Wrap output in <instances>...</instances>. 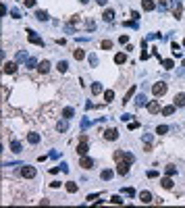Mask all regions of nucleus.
Returning a JSON list of instances; mask_svg holds the SVG:
<instances>
[{
	"mask_svg": "<svg viewBox=\"0 0 185 208\" xmlns=\"http://www.w3.org/2000/svg\"><path fill=\"white\" fill-rule=\"evenodd\" d=\"M115 160H117V162H121V160H125V162H133V160H135V156H133V154L131 152H125V150H117V152H115Z\"/></svg>",
	"mask_w": 185,
	"mask_h": 208,
	"instance_id": "nucleus-1",
	"label": "nucleus"
},
{
	"mask_svg": "<svg viewBox=\"0 0 185 208\" xmlns=\"http://www.w3.org/2000/svg\"><path fill=\"white\" fill-rule=\"evenodd\" d=\"M152 94H154L156 98L165 96V94H166V83H165V81H158V83H154V85H152Z\"/></svg>",
	"mask_w": 185,
	"mask_h": 208,
	"instance_id": "nucleus-2",
	"label": "nucleus"
},
{
	"mask_svg": "<svg viewBox=\"0 0 185 208\" xmlns=\"http://www.w3.org/2000/svg\"><path fill=\"white\" fill-rule=\"evenodd\" d=\"M27 40L31 42V44H35V46H42V48H44V40L35 34L34 29H27Z\"/></svg>",
	"mask_w": 185,
	"mask_h": 208,
	"instance_id": "nucleus-3",
	"label": "nucleus"
},
{
	"mask_svg": "<svg viewBox=\"0 0 185 208\" xmlns=\"http://www.w3.org/2000/svg\"><path fill=\"white\" fill-rule=\"evenodd\" d=\"M104 139H108V142H115V139H119V129H115V127H108V129L104 131Z\"/></svg>",
	"mask_w": 185,
	"mask_h": 208,
	"instance_id": "nucleus-4",
	"label": "nucleus"
},
{
	"mask_svg": "<svg viewBox=\"0 0 185 208\" xmlns=\"http://www.w3.org/2000/svg\"><path fill=\"white\" fill-rule=\"evenodd\" d=\"M21 175H23L25 179H34L35 177V169L34 166H29V165H25V166H21Z\"/></svg>",
	"mask_w": 185,
	"mask_h": 208,
	"instance_id": "nucleus-5",
	"label": "nucleus"
},
{
	"mask_svg": "<svg viewBox=\"0 0 185 208\" xmlns=\"http://www.w3.org/2000/svg\"><path fill=\"white\" fill-rule=\"evenodd\" d=\"M117 173L119 175H129V162H125V160H121V162H117Z\"/></svg>",
	"mask_w": 185,
	"mask_h": 208,
	"instance_id": "nucleus-6",
	"label": "nucleus"
},
{
	"mask_svg": "<svg viewBox=\"0 0 185 208\" xmlns=\"http://www.w3.org/2000/svg\"><path fill=\"white\" fill-rule=\"evenodd\" d=\"M181 15H183V4H181L179 0H175V7H173V17H175V19H181Z\"/></svg>",
	"mask_w": 185,
	"mask_h": 208,
	"instance_id": "nucleus-7",
	"label": "nucleus"
},
{
	"mask_svg": "<svg viewBox=\"0 0 185 208\" xmlns=\"http://www.w3.org/2000/svg\"><path fill=\"white\" fill-rule=\"evenodd\" d=\"M79 166H83V169H94V158H89V156H81Z\"/></svg>",
	"mask_w": 185,
	"mask_h": 208,
	"instance_id": "nucleus-8",
	"label": "nucleus"
},
{
	"mask_svg": "<svg viewBox=\"0 0 185 208\" xmlns=\"http://www.w3.org/2000/svg\"><path fill=\"white\" fill-rule=\"evenodd\" d=\"M4 73L7 75H13V73H17V62H4Z\"/></svg>",
	"mask_w": 185,
	"mask_h": 208,
	"instance_id": "nucleus-9",
	"label": "nucleus"
},
{
	"mask_svg": "<svg viewBox=\"0 0 185 208\" xmlns=\"http://www.w3.org/2000/svg\"><path fill=\"white\" fill-rule=\"evenodd\" d=\"M146 104H148L146 94H137V96H135V106H137V108H142V106H146Z\"/></svg>",
	"mask_w": 185,
	"mask_h": 208,
	"instance_id": "nucleus-10",
	"label": "nucleus"
},
{
	"mask_svg": "<svg viewBox=\"0 0 185 208\" xmlns=\"http://www.w3.org/2000/svg\"><path fill=\"white\" fill-rule=\"evenodd\" d=\"M102 19L106 21V23H112V19H115V11H112V8H106L104 15H102Z\"/></svg>",
	"mask_w": 185,
	"mask_h": 208,
	"instance_id": "nucleus-11",
	"label": "nucleus"
},
{
	"mask_svg": "<svg viewBox=\"0 0 185 208\" xmlns=\"http://www.w3.org/2000/svg\"><path fill=\"white\" fill-rule=\"evenodd\" d=\"M158 111H160V104H158L156 100H152V102H148V112H152V115H156Z\"/></svg>",
	"mask_w": 185,
	"mask_h": 208,
	"instance_id": "nucleus-12",
	"label": "nucleus"
},
{
	"mask_svg": "<svg viewBox=\"0 0 185 208\" xmlns=\"http://www.w3.org/2000/svg\"><path fill=\"white\" fill-rule=\"evenodd\" d=\"M112 175H115L112 169H104L102 173H100V177H102V181H110V179H112Z\"/></svg>",
	"mask_w": 185,
	"mask_h": 208,
	"instance_id": "nucleus-13",
	"label": "nucleus"
},
{
	"mask_svg": "<svg viewBox=\"0 0 185 208\" xmlns=\"http://www.w3.org/2000/svg\"><path fill=\"white\" fill-rule=\"evenodd\" d=\"M175 106H177V108H183L185 106V94H177V96H175Z\"/></svg>",
	"mask_w": 185,
	"mask_h": 208,
	"instance_id": "nucleus-14",
	"label": "nucleus"
},
{
	"mask_svg": "<svg viewBox=\"0 0 185 208\" xmlns=\"http://www.w3.org/2000/svg\"><path fill=\"white\" fill-rule=\"evenodd\" d=\"M142 7H144L146 13H150V11H154V8H156V4H154L152 0H142Z\"/></svg>",
	"mask_w": 185,
	"mask_h": 208,
	"instance_id": "nucleus-15",
	"label": "nucleus"
},
{
	"mask_svg": "<svg viewBox=\"0 0 185 208\" xmlns=\"http://www.w3.org/2000/svg\"><path fill=\"white\" fill-rule=\"evenodd\" d=\"M139 200H142V204H150L152 202V194L150 192H142V194H139Z\"/></svg>",
	"mask_w": 185,
	"mask_h": 208,
	"instance_id": "nucleus-16",
	"label": "nucleus"
},
{
	"mask_svg": "<svg viewBox=\"0 0 185 208\" xmlns=\"http://www.w3.org/2000/svg\"><path fill=\"white\" fill-rule=\"evenodd\" d=\"M175 111H177V106L171 104V106H165V108H162V115H165V117H171V115H175Z\"/></svg>",
	"mask_w": 185,
	"mask_h": 208,
	"instance_id": "nucleus-17",
	"label": "nucleus"
},
{
	"mask_svg": "<svg viewBox=\"0 0 185 208\" xmlns=\"http://www.w3.org/2000/svg\"><path fill=\"white\" fill-rule=\"evenodd\" d=\"M56 129H58V131H67V129H69V119L58 121V123H56Z\"/></svg>",
	"mask_w": 185,
	"mask_h": 208,
	"instance_id": "nucleus-18",
	"label": "nucleus"
},
{
	"mask_svg": "<svg viewBox=\"0 0 185 208\" xmlns=\"http://www.w3.org/2000/svg\"><path fill=\"white\" fill-rule=\"evenodd\" d=\"M65 189H67L69 194H77V183H73V181H67V183H65Z\"/></svg>",
	"mask_w": 185,
	"mask_h": 208,
	"instance_id": "nucleus-19",
	"label": "nucleus"
},
{
	"mask_svg": "<svg viewBox=\"0 0 185 208\" xmlns=\"http://www.w3.org/2000/svg\"><path fill=\"white\" fill-rule=\"evenodd\" d=\"M35 19L44 23V21H48L50 17H48V13H46V11H35Z\"/></svg>",
	"mask_w": 185,
	"mask_h": 208,
	"instance_id": "nucleus-20",
	"label": "nucleus"
},
{
	"mask_svg": "<svg viewBox=\"0 0 185 208\" xmlns=\"http://www.w3.org/2000/svg\"><path fill=\"white\" fill-rule=\"evenodd\" d=\"M38 71H40V73H48V71H50V62L48 61H42L40 65H38Z\"/></svg>",
	"mask_w": 185,
	"mask_h": 208,
	"instance_id": "nucleus-21",
	"label": "nucleus"
},
{
	"mask_svg": "<svg viewBox=\"0 0 185 208\" xmlns=\"http://www.w3.org/2000/svg\"><path fill=\"white\" fill-rule=\"evenodd\" d=\"M11 150H13L15 154H19L23 148H21V142H17V139H11Z\"/></svg>",
	"mask_w": 185,
	"mask_h": 208,
	"instance_id": "nucleus-22",
	"label": "nucleus"
},
{
	"mask_svg": "<svg viewBox=\"0 0 185 208\" xmlns=\"http://www.w3.org/2000/svg\"><path fill=\"white\" fill-rule=\"evenodd\" d=\"M115 62H117V65H123V62H127V54H125V52H119V54H115Z\"/></svg>",
	"mask_w": 185,
	"mask_h": 208,
	"instance_id": "nucleus-23",
	"label": "nucleus"
},
{
	"mask_svg": "<svg viewBox=\"0 0 185 208\" xmlns=\"http://www.w3.org/2000/svg\"><path fill=\"white\" fill-rule=\"evenodd\" d=\"M27 142L29 144H40V133H27Z\"/></svg>",
	"mask_w": 185,
	"mask_h": 208,
	"instance_id": "nucleus-24",
	"label": "nucleus"
},
{
	"mask_svg": "<svg viewBox=\"0 0 185 208\" xmlns=\"http://www.w3.org/2000/svg\"><path fill=\"white\" fill-rule=\"evenodd\" d=\"M73 117H75V111H73L71 106H67V108L62 111V119H73Z\"/></svg>",
	"mask_w": 185,
	"mask_h": 208,
	"instance_id": "nucleus-25",
	"label": "nucleus"
},
{
	"mask_svg": "<svg viewBox=\"0 0 185 208\" xmlns=\"http://www.w3.org/2000/svg\"><path fill=\"white\" fill-rule=\"evenodd\" d=\"M160 185L165 187V189H171V187H173V181H171V177L166 175L165 179H160Z\"/></svg>",
	"mask_w": 185,
	"mask_h": 208,
	"instance_id": "nucleus-26",
	"label": "nucleus"
},
{
	"mask_svg": "<svg viewBox=\"0 0 185 208\" xmlns=\"http://www.w3.org/2000/svg\"><path fill=\"white\" fill-rule=\"evenodd\" d=\"M165 173L169 175V177H175V175H177V166H173V165L165 166Z\"/></svg>",
	"mask_w": 185,
	"mask_h": 208,
	"instance_id": "nucleus-27",
	"label": "nucleus"
},
{
	"mask_svg": "<svg viewBox=\"0 0 185 208\" xmlns=\"http://www.w3.org/2000/svg\"><path fill=\"white\" fill-rule=\"evenodd\" d=\"M56 69L61 71V73H67V69H69V62H67V61H58V65H56Z\"/></svg>",
	"mask_w": 185,
	"mask_h": 208,
	"instance_id": "nucleus-28",
	"label": "nucleus"
},
{
	"mask_svg": "<svg viewBox=\"0 0 185 208\" xmlns=\"http://www.w3.org/2000/svg\"><path fill=\"white\" fill-rule=\"evenodd\" d=\"M162 67H165L166 71H171L173 67H175V61H173V58H165V61H162Z\"/></svg>",
	"mask_w": 185,
	"mask_h": 208,
	"instance_id": "nucleus-29",
	"label": "nucleus"
},
{
	"mask_svg": "<svg viewBox=\"0 0 185 208\" xmlns=\"http://www.w3.org/2000/svg\"><path fill=\"white\" fill-rule=\"evenodd\" d=\"M100 48L102 50H112V40H102L100 42Z\"/></svg>",
	"mask_w": 185,
	"mask_h": 208,
	"instance_id": "nucleus-30",
	"label": "nucleus"
},
{
	"mask_svg": "<svg viewBox=\"0 0 185 208\" xmlns=\"http://www.w3.org/2000/svg\"><path fill=\"white\" fill-rule=\"evenodd\" d=\"M104 100L110 104L112 100H115V92H112V90H106V92H104Z\"/></svg>",
	"mask_w": 185,
	"mask_h": 208,
	"instance_id": "nucleus-31",
	"label": "nucleus"
},
{
	"mask_svg": "<svg viewBox=\"0 0 185 208\" xmlns=\"http://www.w3.org/2000/svg\"><path fill=\"white\" fill-rule=\"evenodd\" d=\"M23 61H27V52H25V50H19V52H17V62H23Z\"/></svg>",
	"mask_w": 185,
	"mask_h": 208,
	"instance_id": "nucleus-32",
	"label": "nucleus"
},
{
	"mask_svg": "<svg viewBox=\"0 0 185 208\" xmlns=\"http://www.w3.org/2000/svg\"><path fill=\"white\" fill-rule=\"evenodd\" d=\"M73 56H75V61H83V58H85V52H83V50H75Z\"/></svg>",
	"mask_w": 185,
	"mask_h": 208,
	"instance_id": "nucleus-33",
	"label": "nucleus"
},
{
	"mask_svg": "<svg viewBox=\"0 0 185 208\" xmlns=\"http://www.w3.org/2000/svg\"><path fill=\"white\" fill-rule=\"evenodd\" d=\"M100 92H102V85H100V83H92V94L96 96V94H100Z\"/></svg>",
	"mask_w": 185,
	"mask_h": 208,
	"instance_id": "nucleus-34",
	"label": "nucleus"
},
{
	"mask_svg": "<svg viewBox=\"0 0 185 208\" xmlns=\"http://www.w3.org/2000/svg\"><path fill=\"white\" fill-rule=\"evenodd\" d=\"M133 94H135V85H133V88H131V90L127 92V94H125V100H123V102L127 104V100H131V98H133Z\"/></svg>",
	"mask_w": 185,
	"mask_h": 208,
	"instance_id": "nucleus-35",
	"label": "nucleus"
},
{
	"mask_svg": "<svg viewBox=\"0 0 185 208\" xmlns=\"http://www.w3.org/2000/svg\"><path fill=\"white\" fill-rule=\"evenodd\" d=\"M88 61H89V65H92V67H96V65H98V56L96 54H89Z\"/></svg>",
	"mask_w": 185,
	"mask_h": 208,
	"instance_id": "nucleus-36",
	"label": "nucleus"
},
{
	"mask_svg": "<svg viewBox=\"0 0 185 208\" xmlns=\"http://www.w3.org/2000/svg\"><path fill=\"white\" fill-rule=\"evenodd\" d=\"M11 17L13 19H21V11L19 8H11Z\"/></svg>",
	"mask_w": 185,
	"mask_h": 208,
	"instance_id": "nucleus-37",
	"label": "nucleus"
},
{
	"mask_svg": "<svg viewBox=\"0 0 185 208\" xmlns=\"http://www.w3.org/2000/svg\"><path fill=\"white\" fill-rule=\"evenodd\" d=\"M40 62L35 61V58H27V69H34V67H38Z\"/></svg>",
	"mask_w": 185,
	"mask_h": 208,
	"instance_id": "nucleus-38",
	"label": "nucleus"
},
{
	"mask_svg": "<svg viewBox=\"0 0 185 208\" xmlns=\"http://www.w3.org/2000/svg\"><path fill=\"white\" fill-rule=\"evenodd\" d=\"M166 131H169V127H166V125H158V127H156V133H160V135L166 133Z\"/></svg>",
	"mask_w": 185,
	"mask_h": 208,
	"instance_id": "nucleus-39",
	"label": "nucleus"
},
{
	"mask_svg": "<svg viewBox=\"0 0 185 208\" xmlns=\"http://www.w3.org/2000/svg\"><path fill=\"white\" fill-rule=\"evenodd\" d=\"M123 194H127L131 198V196H135V189H133V187H123Z\"/></svg>",
	"mask_w": 185,
	"mask_h": 208,
	"instance_id": "nucleus-40",
	"label": "nucleus"
},
{
	"mask_svg": "<svg viewBox=\"0 0 185 208\" xmlns=\"http://www.w3.org/2000/svg\"><path fill=\"white\" fill-rule=\"evenodd\" d=\"M158 7H160V11H166V8H169V0H160Z\"/></svg>",
	"mask_w": 185,
	"mask_h": 208,
	"instance_id": "nucleus-41",
	"label": "nucleus"
},
{
	"mask_svg": "<svg viewBox=\"0 0 185 208\" xmlns=\"http://www.w3.org/2000/svg\"><path fill=\"white\" fill-rule=\"evenodd\" d=\"M85 27H88V31H94V29H96V23H94V21H88Z\"/></svg>",
	"mask_w": 185,
	"mask_h": 208,
	"instance_id": "nucleus-42",
	"label": "nucleus"
},
{
	"mask_svg": "<svg viewBox=\"0 0 185 208\" xmlns=\"http://www.w3.org/2000/svg\"><path fill=\"white\" fill-rule=\"evenodd\" d=\"M110 202H112V204H123L121 196H112V198H110Z\"/></svg>",
	"mask_w": 185,
	"mask_h": 208,
	"instance_id": "nucleus-43",
	"label": "nucleus"
},
{
	"mask_svg": "<svg viewBox=\"0 0 185 208\" xmlns=\"http://www.w3.org/2000/svg\"><path fill=\"white\" fill-rule=\"evenodd\" d=\"M125 27H137V21H125Z\"/></svg>",
	"mask_w": 185,
	"mask_h": 208,
	"instance_id": "nucleus-44",
	"label": "nucleus"
},
{
	"mask_svg": "<svg viewBox=\"0 0 185 208\" xmlns=\"http://www.w3.org/2000/svg\"><path fill=\"white\" fill-rule=\"evenodd\" d=\"M23 4L27 8H31V7H35V0H23Z\"/></svg>",
	"mask_w": 185,
	"mask_h": 208,
	"instance_id": "nucleus-45",
	"label": "nucleus"
},
{
	"mask_svg": "<svg viewBox=\"0 0 185 208\" xmlns=\"http://www.w3.org/2000/svg\"><path fill=\"white\" fill-rule=\"evenodd\" d=\"M65 31H67V34H75V27H73V25H67Z\"/></svg>",
	"mask_w": 185,
	"mask_h": 208,
	"instance_id": "nucleus-46",
	"label": "nucleus"
},
{
	"mask_svg": "<svg viewBox=\"0 0 185 208\" xmlns=\"http://www.w3.org/2000/svg\"><path fill=\"white\" fill-rule=\"evenodd\" d=\"M144 142H146V144H152V135H150V133H146V135H144Z\"/></svg>",
	"mask_w": 185,
	"mask_h": 208,
	"instance_id": "nucleus-47",
	"label": "nucleus"
},
{
	"mask_svg": "<svg viewBox=\"0 0 185 208\" xmlns=\"http://www.w3.org/2000/svg\"><path fill=\"white\" fill-rule=\"evenodd\" d=\"M61 171H62V173H69V165H67V162H62V165H61Z\"/></svg>",
	"mask_w": 185,
	"mask_h": 208,
	"instance_id": "nucleus-48",
	"label": "nucleus"
},
{
	"mask_svg": "<svg viewBox=\"0 0 185 208\" xmlns=\"http://www.w3.org/2000/svg\"><path fill=\"white\" fill-rule=\"evenodd\" d=\"M148 177H150V179H154V177H158V171H148Z\"/></svg>",
	"mask_w": 185,
	"mask_h": 208,
	"instance_id": "nucleus-49",
	"label": "nucleus"
},
{
	"mask_svg": "<svg viewBox=\"0 0 185 208\" xmlns=\"http://www.w3.org/2000/svg\"><path fill=\"white\" fill-rule=\"evenodd\" d=\"M119 42H121V44H127V42H129V38H127V35H121V38H119Z\"/></svg>",
	"mask_w": 185,
	"mask_h": 208,
	"instance_id": "nucleus-50",
	"label": "nucleus"
},
{
	"mask_svg": "<svg viewBox=\"0 0 185 208\" xmlns=\"http://www.w3.org/2000/svg\"><path fill=\"white\" fill-rule=\"evenodd\" d=\"M131 17H133V21H137L139 19V13H137V11H131Z\"/></svg>",
	"mask_w": 185,
	"mask_h": 208,
	"instance_id": "nucleus-51",
	"label": "nucleus"
},
{
	"mask_svg": "<svg viewBox=\"0 0 185 208\" xmlns=\"http://www.w3.org/2000/svg\"><path fill=\"white\" fill-rule=\"evenodd\" d=\"M131 117H133V115H123V117H121V121H125V123H127V121H131Z\"/></svg>",
	"mask_w": 185,
	"mask_h": 208,
	"instance_id": "nucleus-52",
	"label": "nucleus"
},
{
	"mask_svg": "<svg viewBox=\"0 0 185 208\" xmlns=\"http://www.w3.org/2000/svg\"><path fill=\"white\" fill-rule=\"evenodd\" d=\"M137 127H139V123H135V121H131L129 123V129H137Z\"/></svg>",
	"mask_w": 185,
	"mask_h": 208,
	"instance_id": "nucleus-53",
	"label": "nucleus"
},
{
	"mask_svg": "<svg viewBox=\"0 0 185 208\" xmlns=\"http://www.w3.org/2000/svg\"><path fill=\"white\" fill-rule=\"evenodd\" d=\"M98 196H100V194H89V196H88V200H89V202H94Z\"/></svg>",
	"mask_w": 185,
	"mask_h": 208,
	"instance_id": "nucleus-54",
	"label": "nucleus"
},
{
	"mask_svg": "<svg viewBox=\"0 0 185 208\" xmlns=\"http://www.w3.org/2000/svg\"><path fill=\"white\" fill-rule=\"evenodd\" d=\"M58 171H61V166H52V169H50V173H52V175H56Z\"/></svg>",
	"mask_w": 185,
	"mask_h": 208,
	"instance_id": "nucleus-55",
	"label": "nucleus"
},
{
	"mask_svg": "<svg viewBox=\"0 0 185 208\" xmlns=\"http://www.w3.org/2000/svg\"><path fill=\"white\" fill-rule=\"evenodd\" d=\"M98 4H100V7H106V2H108V0H96Z\"/></svg>",
	"mask_w": 185,
	"mask_h": 208,
	"instance_id": "nucleus-56",
	"label": "nucleus"
},
{
	"mask_svg": "<svg viewBox=\"0 0 185 208\" xmlns=\"http://www.w3.org/2000/svg\"><path fill=\"white\" fill-rule=\"evenodd\" d=\"M79 2H81V4H88V2H89V0H79Z\"/></svg>",
	"mask_w": 185,
	"mask_h": 208,
	"instance_id": "nucleus-57",
	"label": "nucleus"
},
{
	"mask_svg": "<svg viewBox=\"0 0 185 208\" xmlns=\"http://www.w3.org/2000/svg\"><path fill=\"white\" fill-rule=\"evenodd\" d=\"M183 46H185V40H183Z\"/></svg>",
	"mask_w": 185,
	"mask_h": 208,
	"instance_id": "nucleus-58",
	"label": "nucleus"
}]
</instances>
